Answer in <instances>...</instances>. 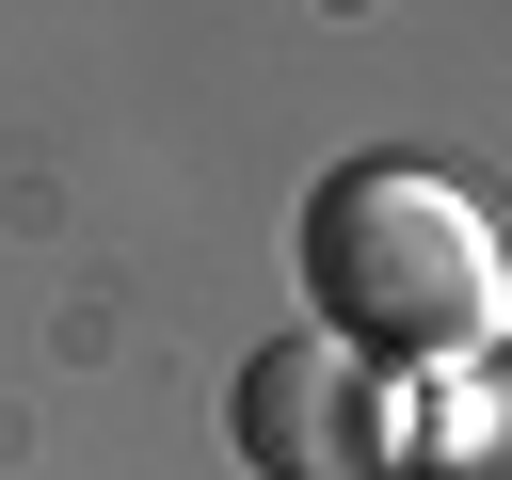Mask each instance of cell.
I'll return each instance as SVG.
<instances>
[{"mask_svg":"<svg viewBox=\"0 0 512 480\" xmlns=\"http://www.w3.org/2000/svg\"><path fill=\"white\" fill-rule=\"evenodd\" d=\"M304 320L336 352H368L384 384H448L480 352H512V224L448 176V160H336L288 224Z\"/></svg>","mask_w":512,"mask_h":480,"instance_id":"obj_1","label":"cell"},{"mask_svg":"<svg viewBox=\"0 0 512 480\" xmlns=\"http://www.w3.org/2000/svg\"><path fill=\"white\" fill-rule=\"evenodd\" d=\"M224 432L256 480H400V384L336 336H272L224 384Z\"/></svg>","mask_w":512,"mask_h":480,"instance_id":"obj_2","label":"cell"},{"mask_svg":"<svg viewBox=\"0 0 512 480\" xmlns=\"http://www.w3.org/2000/svg\"><path fill=\"white\" fill-rule=\"evenodd\" d=\"M400 480H512V352H480L432 400H400Z\"/></svg>","mask_w":512,"mask_h":480,"instance_id":"obj_3","label":"cell"}]
</instances>
